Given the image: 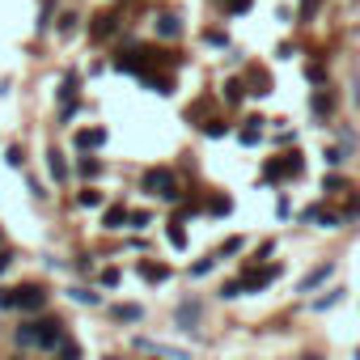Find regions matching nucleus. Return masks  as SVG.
I'll list each match as a JSON object with an SVG mask.
<instances>
[{"mask_svg":"<svg viewBox=\"0 0 360 360\" xmlns=\"http://www.w3.org/2000/svg\"><path fill=\"white\" fill-rule=\"evenodd\" d=\"M72 169L85 178V183H94V178H102V169H106V165H102V157H89V153H85V157H77V165H72Z\"/></svg>","mask_w":360,"mask_h":360,"instance_id":"11","label":"nucleus"},{"mask_svg":"<svg viewBox=\"0 0 360 360\" xmlns=\"http://www.w3.org/2000/svg\"><path fill=\"white\" fill-rule=\"evenodd\" d=\"M5 161H9V165L18 169V165H26V153H22L18 144H9V153H5Z\"/></svg>","mask_w":360,"mask_h":360,"instance_id":"31","label":"nucleus"},{"mask_svg":"<svg viewBox=\"0 0 360 360\" xmlns=\"http://www.w3.org/2000/svg\"><path fill=\"white\" fill-rule=\"evenodd\" d=\"M322 191H347V178H343V174H326Z\"/></svg>","mask_w":360,"mask_h":360,"instance_id":"27","label":"nucleus"},{"mask_svg":"<svg viewBox=\"0 0 360 360\" xmlns=\"http://www.w3.org/2000/svg\"><path fill=\"white\" fill-rule=\"evenodd\" d=\"M259 123H263V119H246V127H238V140H242V144H259V136H263Z\"/></svg>","mask_w":360,"mask_h":360,"instance_id":"19","label":"nucleus"},{"mask_svg":"<svg viewBox=\"0 0 360 360\" xmlns=\"http://www.w3.org/2000/svg\"><path fill=\"white\" fill-rule=\"evenodd\" d=\"M242 98H246V89H242V81H225V102H229V106H238Z\"/></svg>","mask_w":360,"mask_h":360,"instance_id":"23","label":"nucleus"},{"mask_svg":"<svg viewBox=\"0 0 360 360\" xmlns=\"http://www.w3.org/2000/svg\"><path fill=\"white\" fill-rule=\"evenodd\" d=\"M242 246H246V242H242V238H229V242H225V246H221V250H217V259H225V255H238V250H242Z\"/></svg>","mask_w":360,"mask_h":360,"instance_id":"32","label":"nucleus"},{"mask_svg":"<svg viewBox=\"0 0 360 360\" xmlns=\"http://www.w3.org/2000/svg\"><path fill=\"white\" fill-rule=\"evenodd\" d=\"M343 161V148H326V165H339Z\"/></svg>","mask_w":360,"mask_h":360,"instance_id":"39","label":"nucleus"},{"mask_svg":"<svg viewBox=\"0 0 360 360\" xmlns=\"http://www.w3.org/2000/svg\"><path fill=\"white\" fill-rule=\"evenodd\" d=\"M208 43H212V47H225V43H229V39H225V34H221V30H208Z\"/></svg>","mask_w":360,"mask_h":360,"instance_id":"37","label":"nucleus"},{"mask_svg":"<svg viewBox=\"0 0 360 360\" xmlns=\"http://www.w3.org/2000/svg\"><path fill=\"white\" fill-rule=\"evenodd\" d=\"M64 339H68L64 318L43 314V318H39V352H60V343H64Z\"/></svg>","mask_w":360,"mask_h":360,"instance_id":"3","label":"nucleus"},{"mask_svg":"<svg viewBox=\"0 0 360 360\" xmlns=\"http://www.w3.org/2000/svg\"><path fill=\"white\" fill-rule=\"evenodd\" d=\"M140 276H144L148 284H165V280H169V267H165V263H140Z\"/></svg>","mask_w":360,"mask_h":360,"instance_id":"16","label":"nucleus"},{"mask_svg":"<svg viewBox=\"0 0 360 360\" xmlns=\"http://www.w3.org/2000/svg\"><path fill=\"white\" fill-rule=\"evenodd\" d=\"M5 360H26V356H22V352H13V356H5Z\"/></svg>","mask_w":360,"mask_h":360,"instance_id":"42","label":"nucleus"},{"mask_svg":"<svg viewBox=\"0 0 360 360\" xmlns=\"http://www.w3.org/2000/svg\"><path fill=\"white\" fill-rule=\"evenodd\" d=\"M13 343H18V352L39 347V318H22V322L13 326Z\"/></svg>","mask_w":360,"mask_h":360,"instance_id":"5","label":"nucleus"},{"mask_svg":"<svg viewBox=\"0 0 360 360\" xmlns=\"http://www.w3.org/2000/svg\"><path fill=\"white\" fill-rule=\"evenodd\" d=\"M200 318H204V305H200L195 297H187V301H178V309H174V322L183 326V330L200 326Z\"/></svg>","mask_w":360,"mask_h":360,"instance_id":"4","label":"nucleus"},{"mask_svg":"<svg viewBox=\"0 0 360 360\" xmlns=\"http://www.w3.org/2000/svg\"><path fill=\"white\" fill-rule=\"evenodd\" d=\"M56 360H81V347H77V339L68 335L64 343H60V352H56Z\"/></svg>","mask_w":360,"mask_h":360,"instance_id":"22","label":"nucleus"},{"mask_svg":"<svg viewBox=\"0 0 360 360\" xmlns=\"http://www.w3.org/2000/svg\"><path fill=\"white\" fill-rule=\"evenodd\" d=\"M102 144H106V127H85V131H77V148H81V153L102 148Z\"/></svg>","mask_w":360,"mask_h":360,"instance_id":"12","label":"nucleus"},{"mask_svg":"<svg viewBox=\"0 0 360 360\" xmlns=\"http://www.w3.org/2000/svg\"><path fill=\"white\" fill-rule=\"evenodd\" d=\"M51 13H56V0H43V9H39V30L51 26Z\"/></svg>","mask_w":360,"mask_h":360,"instance_id":"28","label":"nucleus"},{"mask_svg":"<svg viewBox=\"0 0 360 360\" xmlns=\"http://www.w3.org/2000/svg\"><path fill=\"white\" fill-rule=\"evenodd\" d=\"M144 191L148 195H157V200H165V204H183V191H178V178H174V169H148L144 174Z\"/></svg>","mask_w":360,"mask_h":360,"instance_id":"1","label":"nucleus"},{"mask_svg":"<svg viewBox=\"0 0 360 360\" xmlns=\"http://www.w3.org/2000/svg\"><path fill=\"white\" fill-rule=\"evenodd\" d=\"M0 242H5V238H0Z\"/></svg>","mask_w":360,"mask_h":360,"instance_id":"46","label":"nucleus"},{"mask_svg":"<svg viewBox=\"0 0 360 360\" xmlns=\"http://www.w3.org/2000/svg\"><path fill=\"white\" fill-rule=\"evenodd\" d=\"M330 110H335V102H330L326 94H314V115H318V119H326Z\"/></svg>","mask_w":360,"mask_h":360,"instance_id":"25","label":"nucleus"},{"mask_svg":"<svg viewBox=\"0 0 360 360\" xmlns=\"http://www.w3.org/2000/svg\"><path fill=\"white\" fill-rule=\"evenodd\" d=\"M339 301H343V288H330L326 297H318V301H314V309H318V314H326V309H335Z\"/></svg>","mask_w":360,"mask_h":360,"instance_id":"20","label":"nucleus"},{"mask_svg":"<svg viewBox=\"0 0 360 360\" xmlns=\"http://www.w3.org/2000/svg\"><path fill=\"white\" fill-rule=\"evenodd\" d=\"M352 360H360V347H356V356H352Z\"/></svg>","mask_w":360,"mask_h":360,"instance_id":"44","label":"nucleus"},{"mask_svg":"<svg viewBox=\"0 0 360 360\" xmlns=\"http://www.w3.org/2000/svg\"><path fill=\"white\" fill-rule=\"evenodd\" d=\"M246 5H250V0H229V9H233V13H242Z\"/></svg>","mask_w":360,"mask_h":360,"instance_id":"41","label":"nucleus"},{"mask_svg":"<svg viewBox=\"0 0 360 360\" xmlns=\"http://www.w3.org/2000/svg\"><path fill=\"white\" fill-rule=\"evenodd\" d=\"M110 360H119V356H110Z\"/></svg>","mask_w":360,"mask_h":360,"instance_id":"45","label":"nucleus"},{"mask_svg":"<svg viewBox=\"0 0 360 360\" xmlns=\"http://www.w3.org/2000/svg\"><path fill=\"white\" fill-rule=\"evenodd\" d=\"M47 174L56 178V183H68V178H72V169H68V157H64L60 148H51V153H47Z\"/></svg>","mask_w":360,"mask_h":360,"instance_id":"8","label":"nucleus"},{"mask_svg":"<svg viewBox=\"0 0 360 360\" xmlns=\"http://www.w3.org/2000/svg\"><path fill=\"white\" fill-rule=\"evenodd\" d=\"M246 288H250V276H242V280H229V284H221V301H238Z\"/></svg>","mask_w":360,"mask_h":360,"instance_id":"18","label":"nucleus"},{"mask_svg":"<svg viewBox=\"0 0 360 360\" xmlns=\"http://www.w3.org/2000/svg\"><path fill=\"white\" fill-rule=\"evenodd\" d=\"M318 5H322V0H301V22H309L318 13Z\"/></svg>","mask_w":360,"mask_h":360,"instance_id":"34","label":"nucleus"},{"mask_svg":"<svg viewBox=\"0 0 360 360\" xmlns=\"http://www.w3.org/2000/svg\"><path fill=\"white\" fill-rule=\"evenodd\" d=\"M217 263H221L217 255H208V259H200V263H191V280H204V276H208V271H212Z\"/></svg>","mask_w":360,"mask_h":360,"instance_id":"21","label":"nucleus"},{"mask_svg":"<svg viewBox=\"0 0 360 360\" xmlns=\"http://www.w3.org/2000/svg\"><path fill=\"white\" fill-rule=\"evenodd\" d=\"M165 238H169V246H174V250H183V246H187V229H183V217H174V221H169Z\"/></svg>","mask_w":360,"mask_h":360,"instance_id":"17","label":"nucleus"},{"mask_svg":"<svg viewBox=\"0 0 360 360\" xmlns=\"http://www.w3.org/2000/svg\"><path fill=\"white\" fill-rule=\"evenodd\" d=\"M301 217H305L309 225H318V229H339V225H343V217H335V212H326L322 204H314V208H305Z\"/></svg>","mask_w":360,"mask_h":360,"instance_id":"7","label":"nucleus"},{"mask_svg":"<svg viewBox=\"0 0 360 360\" xmlns=\"http://www.w3.org/2000/svg\"><path fill=\"white\" fill-rule=\"evenodd\" d=\"M301 360H318V356H314V352H305V356H301Z\"/></svg>","mask_w":360,"mask_h":360,"instance_id":"43","label":"nucleus"},{"mask_svg":"<svg viewBox=\"0 0 360 360\" xmlns=\"http://www.w3.org/2000/svg\"><path fill=\"white\" fill-rule=\"evenodd\" d=\"M225 131H229V123H221V119H208V123H204V136H212V140L225 136Z\"/></svg>","mask_w":360,"mask_h":360,"instance_id":"29","label":"nucleus"},{"mask_svg":"<svg viewBox=\"0 0 360 360\" xmlns=\"http://www.w3.org/2000/svg\"><path fill=\"white\" fill-rule=\"evenodd\" d=\"M127 221H131V212H127L123 204H110V208H106V217H102V229L119 233V229H127Z\"/></svg>","mask_w":360,"mask_h":360,"instance_id":"10","label":"nucleus"},{"mask_svg":"<svg viewBox=\"0 0 360 360\" xmlns=\"http://www.w3.org/2000/svg\"><path fill=\"white\" fill-rule=\"evenodd\" d=\"M9 267H13V250H9V246H0V276H5Z\"/></svg>","mask_w":360,"mask_h":360,"instance_id":"35","label":"nucleus"},{"mask_svg":"<svg viewBox=\"0 0 360 360\" xmlns=\"http://www.w3.org/2000/svg\"><path fill=\"white\" fill-rule=\"evenodd\" d=\"M305 77H309V81L318 85V81H322V64H309V68H305Z\"/></svg>","mask_w":360,"mask_h":360,"instance_id":"38","label":"nucleus"},{"mask_svg":"<svg viewBox=\"0 0 360 360\" xmlns=\"http://www.w3.org/2000/svg\"><path fill=\"white\" fill-rule=\"evenodd\" d=\"M18 309L26 318H43L47 314V288L43 284H18Z\"/></svg>","mask_w":360,"mask_h":360,"instance_id":"2","label":"nucleus"},{"mask_svg":"<svg viewBox=\"0 0 360 360\" xmlns=\"http://www.w3.org/2000/svg\"><path fill=\"white\" fill-rule=\"evenodd\" d=\"M330 276H335V263H318L314 271H305V276H301V284H297V288H301V292H318Z\"/></svg>","mask_w":360,"mask_h":360,"instance_id":"6","label":"nucleus"},{"mask_svg":"<svg viewBox=\"0 0 360 360\" xmlns=\"http://www.w3.org/2000/svg\"><path fill=\"white\" fill-rule=\"evenodd\" d=\"M77 204H81V208H102V191H94V187H85V191L77 195Z\"/></svg>","mask_w":360,"mask_h":360,"instance_id":"24","label":"nucleus"},{"mask_svg":"<svg viewBox=\"0 0 360 360\" xmlns=\"http://www.w3.org/2000/svg\"><path fill=\"white\" fill-rule=\"evenodd\" d=\"M157 34H161V39H178V34H183L178 13H161V18H157Z\"/></svg>","mask_w":360,"mask_h":360,"instance_id":"15","label":"nucleus"},{"mask_svg":"<svg viewBox=\"0 0 360 360\" xmlns=\"http://www.w3.org/2000/svg\"><path fill=\"white\" fill-rule=\"evenodd\" d=\"M110 318L115 322H144V309L136 301H119V305H110Z\"/></svg>","mask_w":360,"mask_h":360,"instance_id":"14","label":"nucleus"},{"mask_svg":"<svg viewBox=\"0 0 360 360\" xmlns=\"http://www.w3.org/2000/svg\"><path fill=\"white\" fill-rule=\"evenodd\" d=\"M148 221H153L148 212H131V221H127V229H148Z\"/></svg>","mask_w":360,"mask_h":360,"instance_id":"33","label":"nucleus"},{"mask_svg":"<svg viewBox=\"0 0 360 360\" xmlns=\"http://www.w3.org/2000/svg\"><path fill=\"white\" fill-rule=\"evenodd\" d=\"M0 309H18V288H0Z\"/></svg>","mask_w":360,"mask_h":360,"instance_id":"30","label":"nucleus"},{"mask_svg":"<svg viewBox=\"0 0 360 360\" xmlns=\"http://www.w3.org/2000/svg\"><path fill=\"white\" fill-rule=\"evenodd\" d=\"M115 30H119V22H115V13H102V18H94V26H89V39H98V43H106V39H115Z\"/></svg>","mask_w":360,"mask_h":360,"instance_id":"9","label":"nucleus"},{"mask_svg":"<svg viewBox=\"0 0 360 360\" xmlns=\"http://www.w3.org/2000/svg\"><path fill=\"white\" fill-rule=\"evenodd\" d=\"M77 271H81V276H94V255H89V259H81V263H77Z\"/></svg>","mask_w":360,"mask_h":360,"instance_id":"40","label":"nucleus"},{"mask_svg":"<svg viewBox=\"0 0 360 360\" xmlns=\"http://www.w3.org/2000/svg\"><path fill=\"white\" fill-rule=\"evenodd\" d=\"M68 297H72L77 305H89V309H98V305H102V292H98L94 284H89V288H85V284H72V288H68Z\"/></svg>","mask_w":360,"mask_h":360,"instance_id":"13","label":"nucleus"},{"mask_svg":"<svg viewBox=\"0 0 360 360\" xmlns=\"http://www.w3.org/2000/svg\"><path fill=\"white\" fill-rule=\"evenodd\" d=\"M77 22H81L77 13H64V22H60V34H72V30H77Z\"/></svg>","mask_w":360,"mask_h":360,"instance_id":"36","label":"nucleus"},{"mask_svg":"<svg viewBox=\"0 0 360 360\" xmlns=\"http://www.w3.org/2000/svg\"><path fill=\"white\" fill-rule=\"evenodd\" d=\"M119 280H123V271H119V267H106V271L98 276V284H102V288H119Z\"/></svg>","mask_w":360,"mask_h":360,"instance_id":"26","label":"nucleus"}]
</instances>
